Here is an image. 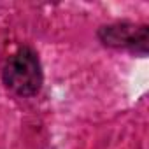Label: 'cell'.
<instances>
[{"label": "cell", "instance_id": "2", "mask_svg": "<svg viewBox=\"0 0 149 149\" xmlns=\"http://www.w3.org/2000/svg\"><path fill=\"white\" fill-rule=\"evenodd\" d=\"M98 37L105 46L111 47H128L146 54L147 49V26L133 23H112L98 30Z\"/></svg>", "mask_w": 149, "mask_h": 149}, {"label": "cell", "instance_id": "1", "mask_svg": "<svg viewBox=\"0 0 149 149\" xmlns=\"http://www.w3.org/2000/svg\"><path fill=\"white\" fill-rule=\"evenodd\" d=\"M2 81L18 97L26 98V97L37 95L44 81L39 54L28 46L19 47L6 61Z\"/></svg>", "mask_w": 149, "mask_h": 149}]
</instances>
